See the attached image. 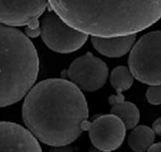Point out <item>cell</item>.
<instances>
[{
  "label": "cell",
  "instance_id": "cell-5",
  "mask_svg": "<svg viewBox=\"0 0 161 152\" xmlns=\"http://www.w3.org/2000/svg\"><path fill=\"white\" fill-rule=\"evenodd\" d=\"M40 35L49 49L62 54L77 51L88 39L87 34L73 29L54 12L43 17Z\"/></svg>",
  "mask_w": 161,
  "mask_h": 152
},
{
  "label": "cell",
  "instance_id": "cell-15",
  "mask_svg": "<svg viewBox=\"0 0 161 152\" xmlns=\"http://www.w3.org/2000/svg\"><path fill=\"white\" fill-rule=\"evenodd\" d=\"M152 130L155 134L161 136V118L157 119L152 124Z\"/></svg>",
  "mask_w": 161,
  "mask_h": 152
},
{
  "label": "cell",
  "instance_id": "cell-8",
  "mask_svg": "<svg viewBox=\"0 0 161 152\" xmlns=\"http://www.w3.org/2000/svg\"><path fill=\"white\" fill-rule=\"evenodd\" d=\"M108 67L91 53L76 58L67 71L70 81L79 89L95 91L103 87L108 77Z\"/></svg>",
  "mask_w": 161,
  "mask_h": 152
},
{
  "label": "cell",
  "instance_id": "cell-16",
  "mask_svg": "<svg viewBox=\"0 0 161 152\" xmlns=\"http://www.w3.org/2000/svg\"><path fill=\"white\" fill-rule=\"evenodd\" d=\"M147 152H161V143L152 144L147 150Z\"/></svg>",
  "mask_w": 161,
  "mask_h": 152
},
{
  "label": "cell",
  "instance_id": "cell-10",
  "mask_svg": "<svg viewBox=\"0 0 161 152\" xmlns=\"http://www.w3.org/2000/svg\"><path fill=\"white\" fill-rule=\"evenodd\" d=\"M136 34L114 38H96L91 39L93 47L100 54L110 58L122 57L129 52L134 46Z\"/></svg>",
  "mask_w": 161,
  "mask_h": 152
},
{
  "label": "cell",
  "instance_id": "cell-6",
  "mask_svg": "<svg viewBox=\"0 0 161 152\" xmlns=\"http://www.w3.org/2000/svg\"><path fill=\"white\" fill-rule=\"evenodd\" d=\"M47 1H0V23L11 27L26 26L28 36L40 34L39 18L48 7Z\"/></svg>",
  "mask_w": 161,
  "mask_h": 152
},
{
  "label": "cell",
  "instance_id": "cell-7",
  "mask_svg": "<svg viewBox=\"0 0 161 152\" xmlns=\"http://www.w3.org/2000/svg\"><path fill=\"white\" fill-rule=\"evenodd\" d=\"M83 130H88L90 140L97 149L111 152L120 147L126 136V127L114 114H103L86 121Z\"/></svg>",
  "mask_w": 161,
  "mask_h": 152
},
{
  "label": "cell",
  "instance_id": "cell-3",
  "mask_svg": "<svg viewBox=\"0 0 161 152\" xmlns=\"http://www.w3.org/2000/svg\"><path fill=\"white\" fill-rule=\"evenodd\" d=\"M39 67L31 40L19 30L0 24V107L12 105L29 92Z\"/></svg>",
  "mask_w": 161,
  "mask_h": 152
},
{
  "label": "cell",
  "instance_id": "cell-12",
  "mask_svg": "<svg viewBox=\"0 0 161 152\" xmlns=\"http://www.w3.org/2000/svg\"><path fill=\"white\" fill-rule=\"evenodd\" d=\"M156 134L151 127L139 126L134 128L128 137V144L135 152H145L153 144Z\"/></svg>",
  "mask_w": 161,
  "mask_h": 152
},
{
  "label": "cell",
  "instance_id": "cell-9",
  "mask_svg": "<svg viewBox=\"0 0 161 152\" xmlns=\"http://www.w3.org/2000/svg\"><path fill=\"white\" fill-rule=\"evenodd\" d=\"M0 152H42L36 137L22 126L0 122Z\"/></svg>",
  "mask_w": 161,
  "mask_h": 152
},
{
  "label": "cell",
  "instance_id": "cell-1",
  "mask_svg": "<svg viewBox=\"0 0 161 152\" xmlns=\"http://www.w3.org/2000/svg\"><path fill=\"white\" fill-rule=\"evenodd\" d=\"M22 116L30 132L52 147H65L84 131L89 108L76 85L63 79L40 82L24 99Z\"/></svg>",
  "mask_w": 161,
  "mask_h": 152
},
{
  "label": "cell",
  "instance_id": "cell-13",
  "mask_svg": "<svg viewBox=\"0 0 161 152\" xmlns=\"http://www.w3.org/2000/svg\"><path fill=\"white\" fill-rule=\"evenodd\" d=\"M110 84L117 94H122L131 87L133 75L127 67L119 66L114 69L110 74Z\"/></svg>",
  "mask_w": 161,
  "mask_h": 152
},
{
  "label": "cell",
  "instance_id": "cell-4",
  "mask_svg": "<svg viewBox=\"0 0 161 152\" xmlns=\"http://www.w3.org/2000/svg\"><path fill=\"white\" fill-rule=\"evenodd\" d=\"M128 65L133 77L139 82L161 85V31L147 33L134 44Z\"/></svg>",
  "mask_w": 161,
  "mask_h": 152
},
{
  "label": "cell",
  "instance_id": "cell-11",
  "mask_svg": "<svg viewBox=\"0 0 161 152\" xmlns=\"http://www.w3.org/2000/svg\"><path fill=\"white\" fill-rule=\"evenodd\" d=\"M109 103L111 106L110 112L119 117L124 123L126 129L135 128L140 118L138 107L134 103L125 101L122 94H112L109 98Z\"/></svg>",
  "mask_w": 161,
  "mask_h": 152
},
{
  "label": "cell",
  "instance_id": "cell-2",
  "mask_svg": "<svg viewBox=\"0 0 161 152\" xmlns=\"http://www.w3.org/2000/svg\"><path fill=\"white\" fill-rule=\"evenodd\" d=\"M73 29L96 38L134 35L161 18V1H49Z\"/></svg>",
  "mask_w": 161,
  "mask_h": 152
},
{
  "label": "cell",
  "instance_id": "cell-14",
  "mask_svg": "<svg viewBox=\"0 0 161 152\" xmlns=\"http://www.w3.org/2000/svg\"><path fill=\"white\" fill-rule=\"evenodd\" d=\"M146 98L152 105L161 104V85L151 86L147 90Z\"/></svg>",
  "mask_w": 161,
  "mask_h": 152
},
{
  "label": "cell",
  "instance_id": "cell-17",
  "mask_svg": "<svg viewBox=\"0 0 161 152\" xmlns=\"http://www.w3.org/2000/svg\"><path fill=\"white\" fill-rule=\"evenodd\" d=\"M90 152H106V151H103V150H98V149H97L96 147H92V148L90 149Z\"/></svg>",
  "mask_w": 161,
  "mask_h": 152
}]
</instances>
